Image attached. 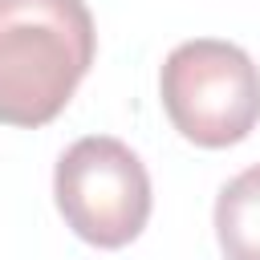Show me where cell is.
<instances>
[{
    "label": "cell",
    "mask_w": 260,
    "mask_h": 260,
    "mask_svg": "<svg viewBox=\"0 0 260 260\" xmlns=\"http://www.w3.org/2000/svg\"><path fill=\"white\" fill-rule=\"evenodd\" d=\"M93 49L85 0H0V122H53L89 73Z\"/></svg>",
    "instance_id": "obj_1"
},
{
    "label": "cell",
    "mask_w": 260,
    "mask_h": 260,
    "mask_svg": "<svg viewBox=\"0 0 260 260\" xmlns=\"http://www.w3.org/2000/svg\"><path fill=\"white\" fill-rule=\"evenodd\" d=\"M158 93L171 126L207 150L244 142L260 122V69L232 41L195 37L175 45L162 61Z\"/></svg>",
    "instance_id": "obj_2"
},
{
    "label": "cell",
    "mask_w": 260,
    "mask_h": 260,
    "mask_svg": "<svg viewBox=\"0 0 260 260\" xmlns=\"http://www.w3.org/2000/svg\"><path fill=\"white\" fill-rule=\"evenodd\" d=\"M53 195L61 219L93 248H126L150 219V175L142 158L110 138H77L53 171Z\"/></svg>",
    "instance_id": "obj_3"
},
{
    "label": "cell",
    "mask_w": 260,
    "mask_h": 260,
    "mask_svg": "<svg viewBox=\"0 0 260 260\" xmlns=\"http://www.w3.org/2000/svg\"><path fill=\"white\" fill-rule=\"evenodd\" d=\"M215 236L228 260H260V162L223 183L215 199Z\"/></svg>",
    "instance_id": "obj_4"
}]
</instances>
